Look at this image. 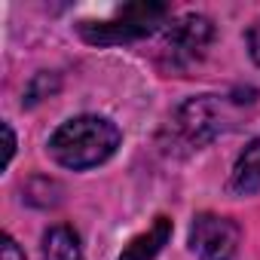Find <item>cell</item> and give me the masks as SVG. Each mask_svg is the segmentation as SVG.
I'll return each instance as SVG.
<instances>
[{"mask_svg": "<svg viewBox=\"0 0 260 260\" xmlns=\"http://www.w3.org/2000/svg\"><path fill=\"white\" fill-rule=\"evenodd\" d=\"M119 141H122V135L110 119H104V116H74L52 132L49 153L64 169L83 172V169L107 162L116 153Z\"/></svg>", "mask_w": 260, "mask_h": 260, "instance_id": "cell-1", "label": "cell"}, {"mask_svg": "<svg viewBox=\"0 0 260 260\" xmlns=\"http://www.w3.org/2000/svg\"><path fill=\"white\" fill-rule=\"evenodd\" d=\"M169 7L166 4H153V0H135L125 4L119 10H113L110 19H98V22H83L80 25V37L92 46H119V43H135L141 37H150L153 31H159V25L166 22Z\"/></svg>", "mask_w": 260, "mask_h": 260, "instance_id": "cell-2", "label": "cell"}, {"mask_svg": "<svg viewBox=\"0 0 260 260\" xmlns=\"http://www.w3.org/2000/svg\"><path fill=\"white\" fill-rule=\"evenodd\" d=\"M220 128H223V104H217L214 95L193 98V101L181 104L178 113L172 116V132H175V138L184 147H190V150L205 147L220 132Z\"/></svg>", "mask_w": 260, "mask_h": 260, "instance_id": "cell-3", "label": "cell"}, {"mask_svg": "<svg viewBox=\"0 0 260 260\" xmlns=\"http://www.w3.org/2000/svg\"><path fill=\"white\" fill-rule=\"evenodd\" d=\"M242 230L236 220L202 211L190 223V251L199 260H233L239 251Z\"/></svg>", "mask_w": 260, "mask_h": 260, "instance_id": "cell-4", "label": "cell"}, {"mask_svg": "<svg viewBox=\"0 0 260 260\" xmlns=\"http://www.w3.org/2000/svg\"><path fill=\"white\" fill-rule=\"evenodd\" d=\"M214 40V25L205 16H184L175 25H169L166 31V43H162V55L172 68H190L193 61H199L208 46Z\"/></svg>", "mask_w": 260, "mask_h": 260, "instance_id": "cell-5", "label": "cell"}, {"mask_svg": "<svg viewBox=\"0 0 260 260\" xmlns=\"http://www.w3.org/2000/svg\"><path fill=\"white\" fill-rule=\"evenodd\" d=\"M169 239H172V220L166 214H159L141 236H135L132 242L122 248V254L116 260H153L166 248Z\"/></svg>", "mask_w": 260, "mask_h": 260, "instance_id": "cell-6", "label": "cell"}, {"mask_svg": "<svg viewBox=\"0 0 260 260\" xmlns=\"http://www.w3.org/2000/svg\"><path fill=\"white\" fill-rule=\"evenodd\" d=\"M230 187L236 193H260V138H254L236 159L233 166V181Z\"/></svg>", "mask_w": 260, "mask_h": 260, "instance_id": "cell-7", "label": "cell"}, {"mask_svg": "<svg viewBox=\"0 0 260 260\" xmlns=\"http://www.w3.org/2000/svg\"><path fill=\"white\" fill-rule=\"evenodd\" d=\"M40 251H43V260H83L80 236H77L71 226H64V223L49 226V230L43 233Z\"/></svg>", "mask_w": 260, "mask_h": 260, "instance_id": "cell-8", "label": "cell"}, {"mask_svg": "<svg viewBox=\"0 0 260 260\" xmlns=\"http://www.w3.org/2000/svg\"><path fill=\"white\" fill-rule=\"evenodd\" d=\"M248 52H251V58L260 64V19L248 28Z\"/></svg>", "mask_w": 260, "mask_h": 260, "instance_id": "cell-9", "label": "cell"}, {"mask_svg": "<svg viewBox=\"0 0 260 260\" xmlns=\"http://www.w3.org/2000/svg\"><path fill=\"white\" fill-rule=\"evenodd\" d=\"M0 260H25V254H22V248L16 245L13 236H4V254H0Z\"/></svg>", "mask_w": 260, "mask_h": 260, "instance_id": "cell-10", "label": "cell"}, {"mask_svg": "<svg viewBox=\"0 0 260 260\" xmlns=\"http://www.w3.org/2000/svg\"><path fill=\"white\" fill-rule=\"evenodd\" d=\"M4 138H7V166L13 162V153H16V135H13V125L4 122Z\"/></svg>", "mask_w": 260, "mask_h": 260, "instance_id": "cell-11", "label": "cell"}]
</instances>
